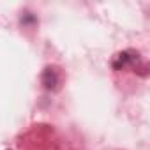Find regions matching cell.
Masks as SVG:
<instances>
[{
  "instance_id": "1",
  "label": "cell",
  "mask_w": 150,
  "mask_h": 150,
  "mask_svg": "<svg viewBox=\"0 0 150 150\" xmlns=\"http://www.w3.org/2000/svg\"><path fill=\"white\" fill-rule=\"evenodd\" d=\"M42 85L48 90L57 88V85H58V74H57V71L53 67H46L44 69V72H42Z\"/></svg>"
}]
</instances>
